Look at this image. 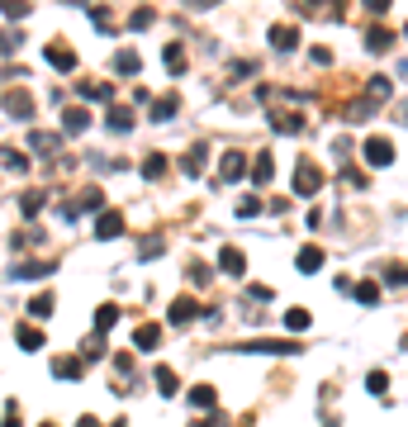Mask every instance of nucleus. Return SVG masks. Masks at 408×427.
<instances>
[{
    "label": "nucleus",
    "instance_id": "20",
    "mask_svg": "<svg viewBox=\"0 0 408 427\" xmlns=\"http://www.w3.org/2000/svg\"><path fill=\"white\" fill-rule=\"evenodd\" d=\"M166 171H171V161L162 157V152H152V157L142 161V176H147V181H162V176H166Z\"/></svg>",
    "mask_w": 408,
    "mask_h": 427
},
{
    "label": "nucleus",
    "instance_id": "1",
    "mask_svg": "<svg viewBox=\"0 0 408 427\" xmlns=\"http://www.w3.org/2000/svg\"><path fill=\"white\" fill-rule=\"evenodd\" d=\"M323 181H328V176L318 171L314 161L299 157V166H295V195H304V200H309V195H318V190H323Z\"/></svg>",
    "mask_w": 408,
    "mask_h": 427
},
{
    "label": "nucleus",
    "instance_id": "38",
    "mask_svg": "<svg viewBox=\"0 0 408 427\" xmlns=\"http://www.w3.org/2000/svg\"><path fill=\"white\" fill-rule=\"evenodd\" d=\"M237 214H247V219H251V214H261V200H256V195H247V200H237Z\"/></svg>",
    "mask_w": 408,
    "mask_h": 427
},
{
    "label": "nucleus",
    "instance_id": "17",
    "mask_svg": "<svg viewBox=\"0 0 408 427\" xmlns=\"http://www.w3.org/2000/svg\"><path fill=\"white\" fill-rule=\"evenodd\" d=\"M162 62L171 67V76H186V47H181V43H166V52H162Z\"/></svg>",
    "mask_w": 408,
    "mask_h": 427
},
{
    "label": "nucleus",
    "instance_id": "50",
    "mask_svg": "<svg viewBox=\"0 0 408 427\" xmlns=\"http://www.w3.org/2000/svg\"><path fill=\"white\" fill-rule=\"evenodd\" d=\"M404 33H408V24H404Z\"/></svg>",
    "mask_w": 408,
    "mask_h": 427
},
{
    "label": "nucleus",
    "instance_id": "33",
    "mask_svg": "<svg viewBox=\"0 0 408 427\" xmlns=\"http://www.w3.org/2000/svg\"><path fill=\"white\" fill-rule=\"evenodd\" d=\"M342 186H351V190H366V186H370V176H366V171H356V166H346V171H342Z\"/></svg>",
    "mask_w": 408,
    "mask_h": 427
},
{
    "label": "nucleus",
    "instance_id": "29",
    "mask_svg": "<svg viewBox=\"0 0 408 427\" xmlns=\"http://www.w3.org/2000/svg\"><path fill=\"white\" fill-rule=\"evenodd\" d=\"M81 95L86 100H114V86H105V81H81Z\"/></svg>",
    "mask_w": 408,
    "mask_h": 427
},
{
    "label": "nucleus",
    "instance_id": "12",
    "mask_svg": "<svg viewBox=\"0 0 408 427\" xmlns=\"http://www.w3.org/2000/svg\"><path fill=\"white\" fill-rule=\"evenodd\" d=\"M271 128H280V133H299V128H304V114H295V110H276L271 114Z\"/></svg>",
    "mask_w": 408,
    "mask_h": 427
},
{
    "label": "nucleus",
    "instance_id": "49",
    "mask_svg": "<svg viewBox=\"0 0 408 427\" xmlns=\"http://www.w3.org/2000/svg\"><path fill=\"white\" fill-rule=\"evenodd\" d=\"M43 427H57V423H43Z\"/></svg>",
    "mask_w": 408,
    "mask_h": 427
},
{
    "label": "nucleus",
    "instance_id": "48",
    "mask_svg": "<svg viewBox=\"0 0 408 427\" xmlns=\"http://www.w3.org/2000/svg\"><path fill=\"white\" fill-rule=\"evenodd\" d=\"M76 427H100V423H95V418H81V423Z\"/></svg>",
    "mask_w": 408,
    "mask_h": 427
},
{
    "label": "nucleus",
    "instance_id": "24",
    "mask_svg": "<svg viewBox=\"0 0 408 427\" xmlns=\"http://www.w3.org/2000/svg\"><path fill=\"white\" fill-rule=\"evenodd\" d=\"M204 157H209V152H204V147H190V152H186V161H181V171H186L190 181H195V176L204 171Z\"/></svg>",
    "mask_w": 408,
    "mask_h": 427
},
{
    "label": "nucleus",
    "instance_id": "3",
    "mask_svg": "<svg viewBox=\"0 0 408 427\" xmlns=\"http://www.w3.org/2000/svg\"><path fill=\"white\" fill-rule=\"evenodd\" d=\"M242 171H247V157H242V152H223V166H219V181H223V186H237V181H242Z\"/></svg>",
    "mask_w": 408,
    "mask_h": 427
},
{
    "label": "nucleus",
    "instance_id": "28",
    "mask_svg": "<svg viewBox=\"0 0 408 427\" xmlns=\"http://www.w3.org/2000/svg\"><path fill=\"white\" fill-rule=\"evenodd\" d=\"M52 309H57V300H52L47 290H43V295H33V300H29V314H33V318H52Z\"/></svg>",
    "mask_w": 408,
    "mask_h": 427
},
{
    "label": "nucleus",
    "instance_id": "42",
    "mask_svg": "<svg viewBox=\"0 0 408 427\" xmlns=\"http://www.w3.org/2000/svg\"><path fill=\"white\" fill-rule=\"evenodd\" d=\"M190 427H228V418L223 413H209V418H200V423H190Z\"/></svg>",
    "mask_w": 408,
    "mask_h": 427
},
{
    "label": "nucleus",
    "instance_id": "27",
    "mask_svg": "<svg viewBox=\"0 0 408 427\" xmlns=\"http://www.w3.org/2000/svg\"><path fill=\"white\" fill-rule=\"evenodd\" d=\"M105 124H110V133H128V128H133V114H128L124 105H114V110H110V119H105Z\"/></svg>",
    "mask_w": 408,
    "mask_h": 427
},
{
    "label": "nucleus",
    "instance_id": "7",
    "mask_svg": "<svg viewBox=\"0 0 408 427\" xmlns=\"http://www.w3.org/2000/svg\"><path fill=\"white\" fill-rule=\"evenodd\" d=\"M5 110H10V119H33L29 91H5Z\"/></svg>",
    "mask_w": 408,
    "mask_h": 427
},
{
    "label": "nucleus",
    "instance_id": "46",
    "mask_svg": "<svg viewBox=\"0 0 408 427\" xmlns=\"http://www.w3.org/2000/svg\"><path fill=\"white\" fill-rule=\"evenodd\" d=\"M366 10H370V15H385V10H390V0H366Z\"/></svg>",
    "mask_w": 408,
    "mask_h": 427
},
{
    "label": "nucleus",
    "instance_id": "14",
    "mask_svg": "<svg viewBox=\"0 0 408 427\" xmlns=\"http://www.w3.org/2000/svg\"><path fill=\"white\" fill-rule=\"evenodd\" d=\"M219 266L228 271V275H242V271H247V256L237 252V247H223V252H219Z\"/></svg>",
    "mask_w": 408,
    "mask_h": 427
},
{
    "label": "nucleus",
    "instance_id": "26",
    "mask_svg": "<svg viewBox=\"0 0 408 427\" xmlns=\"http://www.w3.org/2000/svg\"><path fill=\"white\" fill-rule=\"evenodd\" d=\"M190 404H195V409H214V404H219L214 385H195V389H190Z\"/></svg>",
    "mask_w": 408,
    "mask_h": 427
},
{
    "label": "nucleus",
    "instance_id": "11",
    "mask_svg": "<svg viewBox=\"0 0 408 427\" xmlns=\"http://www.w3.org/2000/svg\"><path fill=\"white\" fill-rule=\"evenodd\" d=\"M157 342H162V328H157V323H142V328L133 332V347H138V351H157Z\"/></svg>",
    "mask_w": 408,
    "mask_h": 427
},
{
    "label": "nucleus",
    "instance_id": "5",
    "mask_svg": "<svg viewBox=\"0 0 408 427\" xmlns=\"http://www.w3.org/2000/svg\"><path fill=\"white\" fill-rule=\"evenodd\" d=\"M29 147L38 152V157H52V152L62 147V133H47V128H33V133H29Z\"/></svg>",
    "mask_w": 408,
    "mask_h": 427
},
{
    "label": "nucleus",
    "instance_id": "25",
    "mask_svg": "<svg viewBox=\"0 0 408 427\" xmlns=\"http://www.w3.org/2000/svg\"><path fill=\"white\" fill-rule=\"evenodd\" d=\"M81 356H86V361H100V356H105V332H91V337L81 342Z\"/></svg>",
    "mask_w": 408,
    "mask_h": 427
},
{
    "label": "nucleus",
    "instance_id": "18",
    "mask_svg": "<svg viewBox=\"0 0 408 427\" xmlns=\"http://www.w3.org/2000/svg\"><path fill=\"white\" fill-rule=\"evenodd\" d=\"M271 171H276L271 152H256V161H251V181H256V186H271Z\"/></svg>",
    "mask_w": 408,
    "mask_h": 427
},
{
    "label": "nucleus",
    "instance_id": "40",
    "mask_svg": "<svg viewBox=\"0 0 408 427\" xmlns=\"http://www.w3.org/2000/svg\"><path fill=\"white\" fill-rule=\"evenodd\" d=\"M0 427H24V418H19V404H10V409H5V418H0Z\"/></svg>",
    "mask_w": 408,
    "mask_h": 427
},
{
    "label": "nucleus",
    "instance_id": "37",
    "mask_svg": "<svg viewBox=\"0 0 408 427\" xmlns=\"http://www.w3.org/2000/svg\"><path fill=\"white\" fill-rule=\"evenodd\" d=\"M19 209H24V214H38V209H43V190H29V195L19 200Z\"/></svg>",
    "mask_w": 408,
    "mask_h": 427
},
{
    "label": "nucleus",
    "instance_id": "23",
    "mask_svg": "<svg viewBox=\"0 0 408 427\" xmlns=\"http://www.w3.org/2000/svg\"><path fill=\"white\" fill-rule=\"evenodd\" d=\"M15 337H19V347H24V351H38V347H43V332L33 328V323H24V328H15Z\"/></svg>",
    "mask_w": 408,
    "mask_h": 427
},
{
    "label": "nucleus",
    "instance_id": "10",
    "mask_svg": "<svg viewBox=\"0 0 408 427\" xmlns=\"http://www.w3.org/2000/svg\"><path fill=\"white\" fill-rule=\"evenodd\" d=\"M47 62L57 67V72H76V52L67 43H47Z\"/></svg>",
    "mask_w": 408,
    "mask_h": 427
},
{
    "label": "nucleus",
    "instance_id": "2",
    "mask_svg": "<svg viewBox=\"0 0 408 427\" xmlns=\"http://www.w3.org/2000/svg\"><path fill=\"white\" fill-rule=\"evenodd\" d=\"M200 314H204V304H200V300H176L166 318H171V328H186V323H195Z\"/></svg>",
    "mask_w": 408,
    "mask_h": 427
},
{
    "label": "nucleus",
    "instance_id": "4",
    "mask_svg": "<svg viewBox=\"0 0 408 427\" xmlns=\"http://www.w3.org/2000/svg\"><path fill=\"white\" fill-rule=\"evenodd\" d=\"M366 161H370V166H390L394 161V142L390 138H366Z\"/></svg>",
    "mask_w": 408,
    "mask_h": 427
},
{
    "label": "nucleus",
    "instance_id": "19",
    "mask_svg": "<svg viewBox=\"0 0 408 427\" xmlns=\"http://www.w3.org/2000/svg\"><path fill=\"white\" fill-rule=\"evenodd\" d=\"M176 110H181V100H176V95L157 100V105H152V124H166V119H176Z\"/></svg>",
    "mask_w": 408,
    "mask_h": 427
},
{
    "label": "nucleus",
    "instance_id": "41",
    "mask_svg": "<svg viewBox=\"0 0 408 427\" xmlns=\"http://www.w3.org/2000/svg\"><path fill=\"white\" fill-rule=\"evenodd\" d=\"M152 24V10H133V19H128V29H147Z\"/></svg>",
    "mask_w": 408,
    "mask_h": 427
},
{
    "label": "nucleus",
    "instance_id": "31",
    "mask_svg": "<svg viewBox=\"0 0 408 427\" xmlns=\"http://www.w3.org/2000/svg\"><path fill=\"white\" fill-rule=\"evenodd\" d=\"M138 52H119V57H114V72H124V76H138Z\"/></svg>",
    "mask_w": 408,
    "mask_h": 427
},
{
    "label": "nucleus",
    "instance_id": "21",
    "mask_svg": "<svg viewBox=\"0 0 408 427\" xmlns=\"http://www.w3.org/2000/svg\"><path fill=\"white\" fill-rule=\"evenodd\" d=\"M299 271H304V275H314L318 266H323V247H304V252H299V261H295Z\"/></svg>",
    "mask_w": 408,
    "mask_h": 427
},
{
    "label": "nucleus",
    "instance_id": "44",
    "mask_svg": "<svg viewBox=\"0 0 408 427\" xmlns=\"http://www.w3.org/2000/svg\"><path fill=\"white\" fill-rule=\"evenodd\" d=\"M309 57H314V67H328V62H332V52H328V47H314Z\"/></svg>",
    "mask_w": 408,
    "mask_h": 427
},
{
    "label": "nucleus",
    "instance_id": "13",
    "mask_svg": "<svg viewBox=\"0 0 408 427\" xmlns=\"http://www.w3.org/2000/svg\"><path fill=\"white\" fill-rule=\"evenodd\" d=\"M366 47H370V52H390V47H394V33L385 29V24H375V29L366 33Z\"/></svg>",
    "mask_w": 408,
    "mask_h": 427
},
{
    "label": "nucleus",
    "instance_id": "8",
    "mask_svg": "<svg viewBox=\"0 0 408 427\" xmlns=\"http://www.w3.org/2000/svg\"><path fill=\"white\" fill-rule=\"evenodd\" d=\"M52 266L57 261H19V266H10V275L15 280H38V275H52Z\"/></svg>",
    "mask_w": 408,
    "mask_h": 427
},
{
    "label": "nucleus",
    "instance_id": "36",
    "mask_svg": "<svg viewBox=\"0 0 408 427\" xmlns=\"http://www.w3.org/2000/svg\"><path fill=\"white\" fill-rule=\"evenodd\" d=\"M5 166H10V171H29V157L15 152V147H5Z\"/></svg>",
    "mask_w": 408,
    "mask_h": 427
},
{
    "label": "nucleus",
    "instance_id": "30",
    "mask_svg": "<svg viewBox=\"0 0 408 427\" xmlns=\"http://www.w3.org/2000/svg\"><path fill=\"white\" fill-rule=\"evenodd\" d=\"M119 323V309L114 304H100V314H95V332H110Z\"/></svg>",
    "mask_w": 408,
    "mask_h": 427
},
{
    "label": "nucleus",
    "instance_id": "16",
    "mask_svg": "<svg viewBox=\"0 0 408 427\" xmlns=\"http://www.w3.org/2000/svg\"><path fill=\"white\" fill-rule=\"evenodd\" d=\"M52 375L57 380H81V356H57V361H52Z\"/></svg>",
    "mask_w": 408,
    "mask_h": 427
},
{
    "label": "nucleus",
    "instance_id": "22",
    "mask_svg": "<svg viewBox=\"0 0 408 427\" xmlns=\"http://www.w3.org/2000/svg\"><path fill=\"white\" fill-rule=\"evenodd\" d=\"M152 375H157V389H162V394H166V399H171V394H181V380H176V370H166V365H157Z\"/></svg>",
    "mask_w": 408,
    "mask_h": 427
},
{
    "label": "nucleus",
    "instance_id": "39",
    "mask_svg": "<svg viewBox=\"0 0 408 427\" xmlns=\"http://www.w3.org/2000/svg\"><path fill=\"white\" fill-rule=\"evenodd\" d=\"M247 300L251 304H271V290L266 285H247Z\"/></svg>",
    "mask_w": 408,
    "mask_h": 427
},
{
    "label": "nucleus",
    "instance_id": "15",
    "mask_svg": "<svg viewBox=\"0 0 408 427\" xmlns=\"http://www.w3.org/2000/svg\"><path fill=\"white\" fill-rule=\"evenodd\" d=\"M86 128H91L86 110H62V133H86Z\"/></svg>",
    "mask_w": 408,
    "mask_h": 427
},
{
    "label": "nucleus",
    "instance_id": "45",
    "mask_svg": "<svg viewBox=\"0 0 408 427\" xmlns=\"http://www.w3.org/2000/svg\"><path fill=\"white\" fill-rule=\"evenodd\" d=\"M10 47H19V33H0V52H10Z\"/></svg>",
    "mask_w": 408,
    "mask_h": 427
},
{
    "label": "nucleus",
    "instance_id": "47",
    "mask_svg": "<svg viewBox=\"0 0 408 427\" xmlns=\"http://www.w3.org/2000/svg\"><path fill=\"white\" fill-rule=\"evenodd\" d=\"M399 124H408V100H404V105H399Z\"/></svg>",
    "mask_w": 408,
    "mask_h": 427
},
{
    "label": "nucleus",
    "instance_id": "6",
    "mask_svg": "<svg viewBox=\"0 0 408 427\" xmlns=\"http://www.w3.org/2000/svg\"><path fill=\"white\" fill-rule=\"evenodd\" d=\"M119 233H124V214H119V209H105V214L95 219V237L110 242V237H119Z\"/></svg>",
    "mask_w": 408,
    "mask_h": 427
},
{
    "label": "nucleus",
    "instance_id": "32",
    "mask_svg": "<svg viewBox=\"0 0 408 427\" xmlns=\"http://www.w3.org/2000/svg\"><path fill=\"white\" fill-rule=\"evenodd\" d=\"M309 323H314V318H309V309H290V314H285V328H290V332H304Z\"/></svg>",
    "mask_w": 408,
    "mask_h": 427
},
{
    "label": "nucleus",
    "instance_id": "43",
    "mask_svg": "<svg viewBox=\"0 0 408 427\" xmlns=\"http://www.w3.org/2000/svg\"><path fill=\"white\" fill-rule=\"evenodd\" d=\"M385 280H390V285H408V271L404 266H390V271H385Z\"/></svg>",
    "mask_w": 408,
    "mask_h": 427
},
{
    "label": "nucleus",
    "instance_id": "9",
    "mask_svg": "<svg viewBox=\"0 0 408 427\" xmlns=\"http://www.w3.org/2000/svg\"><path fill=\"white\" fill-rule=\"evenodd\" d=\"M271 47H276V52H295V47H299V29L276 24V29H271Z\"/></svg>",
    "mask_w": 408,
    "mask_h": 427
},
{
    "label": "nucleus",
    "instance_id": "35",
    "mask_svg": "<svg viewBox=\"0 0 408 427\" xmlns=\"http://www.w3.org/2000/svg\"><path fill=\"white\" fill-rule=\"evenodd\" d=\"M366 389H370V394H385V389H390V375H385V370H370V375H366Z\"/></svg>",
    "mask_w": 408,
    "mask_h": 427
},
{
    "label": "nucleus",
    "instance_id": "34",
    "mask_svg": "<svg viewBox=\"0 0 408 427\" xmlns=\"http://www.w3.org/2000/svg\"><path fill=\"white\" fill-rule=\"evenodd\" d=\"M356 300H361V304H380V285L375 280H361V285H356Z\"/></svg>",
    "mask_w": 408,
    "mask_h": 427
}]
</instances>
